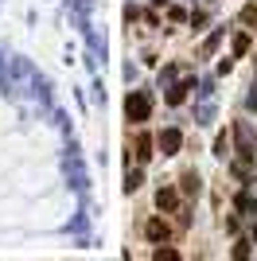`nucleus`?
<instances>
[{
	"instance_id": "1",
	"label": "nucleus",
	"mask_w": 257,
	"mask_h": 261,
	"mask_svg": "<svg viewBox=\"0 0 257 261\" xmlns=\"http://www.w3.org/2000/svg\"><path fill=\"white\" fill-rule=\"evenodd\" d=\"M125 117L133 121V125H140V121H148L152 117V98L144 94V90H133L125 101Z\"/></svg>"
},
{
	"instance_id": "2",
	"label": "nucleus",
	"mask_w": 257,
	"mask_h": 261,
	"mask_svg": "<svg viewBox=\"0 0 257 261\" xmlns=\"http://www.w3.org/2000/svg\"><path fill=\"white\" fill-rule=\"evenodd\" d=\"M156 148H160V156H175V152L183 148V133H179V129H160Z\"/></svg>"
},
{
	"instance_id": "3",
	"label": "nucleus",
	"mask_w": 257,
	"mask_h": 261,
	"mask_svg": "<svg viewBox=\"0 0 257 261\" xmlns=\"http://www.w3.org/2000/svg\"><path fill=\"white\" fill-rule=\"evenodd\" d=\"M156 207H160L164 215H175V211H179V191H175V187H160V191H156Z\"/></svg>"
},
{
	"instance_id": "4",
	"label": "nucleus",
	"mask_w": 257,
	"mask_h": 261,
	"mask_svg": "<svg viewBox=\"0 0 257 261\" xmlns=\"http://www.w3.org/2000/svg\"><path fill=\"white\" fill-rule=\"evenodd\" d=\"M191 90H195V78H187V82H175V86H171L168 94H164V98H168V106H183Z\"/></svg>"
},
{
	"instance_id": "5",
	"label": "nucleus",
	"mask_w": 257,
	"mask_h": 261,
	"mask_svg": "<svg viewBox=\"0 0 257 261\" xmlns=\"http://www.w3.org/2000/svg\"><path fill=\"white\" fill-rule=\"evenodd\" d=\"M234 137H238V156H242V160H253V156H257V152H253L257 144L249 141V129H246V125H238Z\"/></svg>"
},
{
	"instance_id": "6",
	"label": "nucleus",
	"mask_w": 257,
	"mask_h": 261,
	"mask_svg": "<svg viewBox=\"0 0 257 261\" xmlns=\"http://www.w3.org/2000/svg\"><path fill=\"white\" fill-rule=\"evenodd\" d=\"M168 234H171V226L164 222V218H152L148 226H144V238L148 242H168Z\"/></svg>"
},
{
	"instance_id": "7",
	"label": "nucleus",
	"mask_w": 257,
	"mask_h": 261,
	"mask_svg": "<svg viewBox=\"0 0 257 261\" xmlns=\"http://www.w3.org/2000/svg\"><path fill=\"white\" fill-rule=\"evenodd\" d=\"M133 148H137V160H140V164H148V160H152V148H156V141H152L148 133H140Z\"/></svg>"
},
{
	"instance_id": "8",
	"label": "nucleus",
	"mask_w": 257,
	"mask_h": 261,
	"mask_svg": "<svg viewBox=\"0 0 257 261\" xmlns=\"http://www.w3.org/2000/svg\"><path fill=\"white\" fill-rule=\"evenodd\" d=\"M179 195H187V199L199 195V175H195V172H183L179 175Z\"/></svg>"
},
{
	"instance_id": "9",
	"label": "nucleus",
	"mask_w": 257,
	"mask_h": 261,
	"mask_svg": "<svg viewBox=\"0 0 257 261\" xmlns=\"http://www.w3.org/2000/svg\"><path fill=\"white\" fill-rule=\"evenodd\" d=\"M234 207L242 211V215H249V218H253V215H257V199L249 195V191H238V199H234Z\"/></svg>"
},
{
	"instance_id": "10",
	"label": "nucleus",
	"mask_w": 257,
	"mask_h": 261,
	"mask_svg": "<svg viewBox=\"0 0 257 261\" xmlns=\"http://www.w3.org/2000/svg\"><path fill=\"white\" fill-rule=\"evenodd\" d=\"M214 156H218V160L230 156V133H218V141H214Z\"/></svg>"
},
{
	"instance_id": "11",
	"label": "nucleus",
	"mask_w": 257,
	"mask_h": 261,
	"mask_svg": "<svg viewBox=\"0 0 257 261\" xmlns=\"http://www.w3.org/2000/svg\"><path fill=\"white\" fill-rule=\"evenodd\" d=\"M140 184H144V172H140V168H137V172H128L125 175V195H128V191H137Z\"/></svg>"
},
{
	"instance_id": "12",
	"label": "nucleus",
	"mask_w": 257,
	"mask_h": 261,
	"mask_svg": "<svg viewBox=\"0 0 257 261\" xmlns=\"http://www.w3.org/2000/svg\"><path fill=\"white\" fill-rule=\"evenodd\" d=\"M152 261H179V253H175V250H168V246H164V250L156 246V250H152Z\"/></svg>"
},
{
	"instance_id": "13",
	"label": "nucleus",
	"mask_w": 257,
	"mask_h": 261,
	"mask_svg": "<svg viewBox=\"0 0 257 261\" xmlns=\"http://www.w3.org/2000/svg\"><path fill=\"white\" fill-rule=\"evenodd\" d=\"M246 51H249V35L238 32V35H234V55H246Z\"/></svg>"
},
{
	"instance_id": "14",
	"label": "nucleus",
	"mask_w": 257,
	"mask_h": 261,
	"mask_svg": "<svg viewBox=\"0 0 257 261\" xmlns=\"http://www.w3.org/2000/svg\"><path fill=\"white\" fill-rule=\"evenodd\" d=\"M234 257H238V261H246V257H249V242H246V238L234 246Z\"/></svg>"
}]
</instances>
